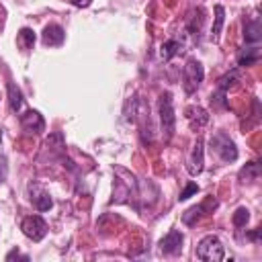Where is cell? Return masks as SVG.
Segmentation results:
<instances>
[{
    "mask_svg": "<svg viewBox=\"0 0 262 262\" xmlns=\"http://www.w3.org/2000/svg\"><path fill=\"white\" fill-rule=\"evenodd\" d=\"M20 127L27 131V133H41V131H45V119L41 117V113L39 111H27V113H23L20 115Z\"/></svg>",
    "mask_w": 262,
    "mask_h": 262,
    "instance_id": "obj_6",
    "label": "cell"
},
{
    "mask_svg": "<svg viewBox=\"0 0 262 262\" xmlns=\"http://www.w3.org/2000/svg\"><path fill=\"white\" fill-rule=\"evenodd\" d=\"M209 207H213V209L217 207V201H215L213 196H209V199H207V201H205L203 205H196V207H192V209H188V211L184 213V217H182V221H184L186 225H192V223H194V219H199V217H201V215H203V213H205V211H207Z\"/></svg>",
    "mask_w": 262,
    "mask_h": 262,
    "instance_id": "obj_12",
    "label": "cell"
},
{
    "mask_svg": "<svg viewBox=\"0 0 262 262\" xmlns=\"http://www.w3.org/2000/svg\"><path fill=\"white\" fill-rule=\"evenodd\" d=\"M203 78H205V68H203V63H201L199 59L190 57V59L184 63V70H182V86H184V90H186L188 94H192V92L201 86Z\"/></svg>",
    "mask_w": 262,
    "mask_h": 262,
    "instance_id": "obj_3",
    "label": "cell"
},
{
    "mask_svg": "<svg viewBox=\"0 0 262 262\" xmlns=\"http://www.w3.org/2000/svg\"><path fill=\"white\" fill-rule=\"evenodd\" d=\"M8 104H10V111H14V113H18L23 106V94H20L18 86H14L12 82H8Z\"/></svg>",
    "mask_w": 262,
    "mask_h": 262,
    "instance_id": "obj_15",
    "label": "cell"
},
{
    "mask_svg": "<svg viewBox=\"0 0 262 262\" xmlns=\"http://www.w3.org/2000/svg\"><path fill=\"white\" fill-rule=\"evenodd\" d=\"M63 39H66V33H63V29H61L59 25L51 23V25H47V27L43 29V43H45V45H49V47H59V45L63 43Z\"/></svg>",
    "mask_w": 262,
    "mask_h": 262,
    "instance_id": "obj_11",
    "label": "cell"
},
{
    "mask_svg": "<svg viewBox=\"0 0 262 262\" xmlns=\"http://www.w3.org/2000/svg\"><path fill=\"white\" fill-rule=\"evenodd\" d=\"M20 229L33 242H41L47 235V223H45V219L41 215H29V217H25L23 223H20Z\"/></svg>",
    "mask_w": 262,
    "mask_h": 262,
    "instance_id": "obj_5",
    "label": "cell"
},
{
    "mask_svg": "<svg viewBox=\"0 0 262 262\" xmlns=\"http://www.w3.org/2000/svg\"><path fill=\"white\" fill-rule=\"evenodd\" d=\"M223 6H215V25H213V29H211V37L217 41V37H219V33H221V27H223V20H225V16H223Z\"/></svg>",
    "mask_w": 262,
    "mask_h": 262,
    "instance_id": "obj_18",
    "label": "cell"
},
{
    "mask_svg": "<svg viewBox=\"0 0 262 262\" xmlns=\"http://www.w3.org/2000/svg\"><path fill=\"white\" fill-rule=\"evenodd\" d=\"M29 192H31V203L35 205L37 211H49V209H51L53 201H51L49 192H47L43 186H39V184H31V186H29Z\"/></svg>",
    "mask_w": 262,
    "mask_h": 262,
    "instance_id": "obj_8",
    "label": "cell"
},
{
    "mask_svg": "<svg viewBox=\"0 0 262 262\" xmlns=\"http://www.w3.org/2000/svg\"><path fill=\"white\" fill-rule=\"evenodd\" d=\"M72 4H74L76 8H86V6L92 4V0H72Z\"/></svg>",
    "mask_w": 262,
    "mask_h": 262,
    "instance_id": "obj_24",
    "label": "cell"
},
{
    "mask_svg": "<svg viewBox=\"0 0 262 262\" xmlns=\"http://www.w3.org/2000/svg\"><path fill=\"white\" fill-rule=\"evenodd\" d=\"M258 57H260L258 47H248L246 51H242L237 55V66H252V63L258 61Z\"/></svg>",
    "mask_w": 262,
    "mask_h": 262,
    "instance_id": "obj_16",
    "label": "cell"
},
{
    "mask_svg": "<svg viewBox=\"0 0 262 262\" xmlns=\"http://www.w3.org/2000/svg\"><path fill=\"white\" fill-rule=\"evenodd\" d=\"M237 80H239V70L235 68V70H231L229 74H225V76L219 80V90H223V92H225V90H227L229 86H233Z\"/></svg>",
    "mask_w": 262,
    "mask_h": 262,
    "instance_id": "obj_19",
    "label": "cell"
},
{
    "mask_svg": "<svg viewBox=\"0 0 262 262\" xmlns=\"http://www.w3.org/2000/svg\"><path fill=\"white\" fill-rule=\"evenodd\" d=\"M160 125H162V137L164 141H170L176 129V115H174V104H172V94L164 92L160 96Z\"/></svg>",
    "mask_w": 262,
    "mask_h": 262,
    "instance_id": "obj_1",
    "label": "cell"
},
{
    "mask_svg": "<svg viewBox=\"0 0 262 262\" xmlns=\"http://www.w3.org/2000/svg\"><path fill=\"white\" fill-rule=\"evenodd\" d=\"M196 192H199V186H196L194 182H188V184H186V188L180 192L178 201H186V199H190V196H192V194H196Z\"/></svg>",
    "mask_w": 262,
    "mask_h": 262,
    "instance_id": "obj_22",
    "label": "cell"
},
{
    "mask_svg": "<svg viewBox=\"0 0 262 262\" xmlns=\"http://www.w3.org/2000/svg\"><path fill=\"white\" fill-rule=\"evenodd\" d=\"M178 51H182V43H180V41H176V39H168L166 43H162L160 55H162V59H172Z\"/></svg>",
    "mask_w": 262,
    "mask_h": 262,
    "instance_id": "obj_14",
    "label": "cell"
},
{
    "mask_svg": "<svg viewBox=\"0 0 262 262\" xmlns=\"http://www.w3.org/2000/svg\"><path fill=\"white\" fill-rule=\"evenodd\" d=\"M16 41H18V45H20L25 51H29V49H33V45H35V33L25 27V29L18 31V39H16Z\"/></svg>",
    "mask_w": 262,
    "mask_h": 262,
    "instance_id": "obj_17",
    "label": "cell"
},
{
    "mask_svg": "<svg viewBox=\"0 0 262 262\" xmlns=\"http://www.w3.org/2000/svg\"><path fill=\"white\" fill-rule=\"evenodd\" d=\"M250 237H252V239H258V237H260V229H256V231H252V233H250Z\"/></svg>",
    "mask_w": 262,
    "mask_h": 262,
    "instance_id": "obj_25",
    "label": "cell"
},
{
    "mask_svg": "<svg viewBox=\"0 0 262 262\" xmlns=\"http://www.w3.org/2000/svg\"><path fill=\"white\" fill-rule=\"evenodd\" d=\"M12 258H23V260H29V256L18 254V250H12V252H8V254H6V260H12Z\"/></svg>",
    "mask_w": 262,
    "mask_h": 262,
    "instance_id": "obj_23",
    "label": "cell"
},
{
    "mask_svg": "<svg viewBox=\"0 0 262 262\" xmlns=\"http://www.w3.org/2000/svg\"><path fill=\"white\" fill-rule=\"evenodd\" d=\"M248 219H250V211H248L246 207L235 209V213H233V217H231V221H233V225H235V227H246Z\"/></svg>",
    "mask_w": 262,
    "mask_h": 262,
    "instance_id": "obj_21",
    "label": "cell"
},
{
    "mask_svg": "<svg viewBox=\"0 0 262 262\" xmlns=\"http://www.w3.org/2000/svg\"><path fill=\"white\" fill-rule=\"evenodd\" d=\"M0 182H2V176H0Z\"/></svg>",
    "mask_w": 262,
    "mask_h": 262,
    "instance_id": "obj_26",
    "label": "cell"
},
{
    "mask_svg": "<svg viewBox=\"0 0 262 262\" xmlns=\"http://www.w3.org/2000/svg\"><path fill=\"white\" fill-rule=\"evenodd\" d=\"M211 147H213V151L219 156V160L225 162V164L237 160V147H235V143L231 141V137L225 135L223 131H217V133L213 135V139H211Z\"/></svg>",
    "mask_w": 262,
    "mask_h": 262,
    "instance_id": "obj_4",
    "label": "cell"
},
{
    "mask_svg": "<svg viewBox=\"0 0 262 262\" xmlns=\"http://www.w3.org/2000/svg\"><path fill=\"white\" fill-rule=\"evenodd\" d=\"M182 239H184V237H182V233H180L178 229H170L168 235H164L162 242H160L162 254H168V256L178 254V252L182 250Z\"/></svg>",
    "mask_w": 262,
    "mask_h": 262,
    "instance_id": "obj_7",
    "label": "cell"
},
{
    "mask_svg": "<svg viewBox=\"0 0 262 262\" xmlns=\"http://www.w3.org/2000/svg\"><path fill=\"white\" fill-rule=\"evenodd\" d=\"M260 37H262V25H260L258 18H252V20L244 23V39H246V43L256 45L260 41Z\"/></svg>",
    "mask_w": 262,
    "mask_h": 262,
    "instance_id": "obj_13",
    "label": "cell"
},
{
    "mask_svg": "<svg viewBox=\"0 0 262 262\" xmlns=\"http://www.w3.org/2000/svg\"><path fill=\"white\" fill-rule=\"evenodd\" d=\"M225 256V248L217 235H205L196 244V258L205 262H219Z\"/></svg>",
    "mask_w": 262,
    "mask_h": 262,
    "instance_id": "obj_2",
    "label": "cell"
},
{
    "mask_svg": "<svg viewBox=\"0 0 262 262\" xmlns=\"http://www.w3.org/2000/svg\"><path fill=\"white\" fill-rule=\"evenodd\" d=\"M184 117H186L190 129H194V131H201L209 123V113L203 106H188L184 111Z\"/></svg>",
    "mask_w": 262,
    "mask_h": 262,
    "instance_id": "obj_9",
    "label": "cell"
},
{
    "mask_svg": "<svg viewBox=\"0 0 262 262\" xmlns=\"http://www.w3.org/2000/svg\"><path fill=\"white\" fill-rule=\"evenodd\" d=\"M258 174H260L258 164H256V162H250V164H246V168H242L239 178H242L244 182H246V180H256V178H258Z\"/></svg>",
    "mask_w": 262,
    "mask_h": 262,
    "instance_id": "obj_20",
    "label": "cell"
},
{
    "mask_svg": "<svg viewBox=\"0 0 262 262\" xmlns=\"http://www.w3.org/2000/svg\"><path fill=\"white\" fill-rule=\"evenodd\" d=\"M203 139L199 137L196 141H194V145H192V151H190V158H188V174L190 176H196V174H201L203 172Z\"/></svg>",
    "mask_w": 262,
    "mask_h": 262,
    "instance_id": "obj_10",
    "label": "cell"
}]
</instances>
